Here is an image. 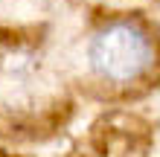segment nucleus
<instances>
[{
	"label": "nucleus",
	"instance_id": "obj_1",
	"mask_svg": "<svg viewBox=\"0 0 160 157\" xmlns=\"http://www.w3.org/2000/svg\"><path fill=\"white\" fill-rule=\"evenodd\" d=\"M82 70L105 96H137L160 76V35L140 15H108L84 38Z\"/></svg>",
	"mask_w": 160,
	"mask_h": 157
},
{
	"label": "nucleus",
	"instance_id": "obj_2",
	"mask_svg": "<svg viewBox=\"0 0 160 157\" xmlns=\"http://www.w3.org/2000/svg\"><path fill=\"white\" fill-rule=\"evenodd\" d=\"M50 64L44 52L23 41L0 44V114L29 116L50 96Z\"/></svg>",
	"mask_w": 160,
	"mask_h": 157
}]
</instances>
